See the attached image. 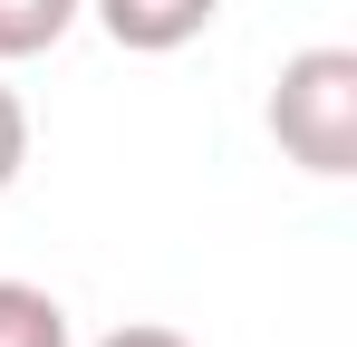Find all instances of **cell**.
<instances>
[{
	"label": "cell",
	"instance_id": "cell-1",
	"mask_svg": "<svg viewBox=\"0 0 357 347\" xmlns=\"http://www.w3.org/2000/svg\"><path fill=\"white\" fill-rule=\"evenodd\" d=\"M271 135L299 174L348 183L357 174V49H299L271 77Z\"/></svg>",
	"mask_w": 357,
	"mask_h": 347
},
{
	"label": "cell",
	"instance_id": "cell-2",
	"mask_svg": "<svg viewBox=\"0 0 357 347\" xmlns=\"http://www.w3.org/2000/svg\"><path fill=\"white\" fill-rule=\"evenodd\" d=\"M87 20H97L126 58H174V49H193V39L222 20V0H87Z\"/></svg>",
	"mask_w": 357,
	"mask_h": 347
},
{
	"label": "cell",
	"instance_id": "cell-3",
	"mask_svg": "<svg viewBox=\"0 0 357 347\" xmlns=\"http://www.w3.org/2000/svg\"><path fill=\"white\" fill-rule=\"evenodd\" d=\"M87 20V0H0V58H39Z\"/></svg>",
	"mask_w": 357,
	"mask_h": 347
},
{
	"label": "cell",
	"instance_id": "cell-4",
	"mask_svg": "<svg viewBox=\"0 0 357 347\" xmlns=\"http://www.w3.org/2000/svg\"><path fill=\"white\" fill-rule=\"evenodd\" d=\"M0 347H68V309L39 280H0Z\"/></svg>",
	"mask_w": 357,
	"mask_h": 347
},
{
	"label": "cell",
	"instance_id": "cell-5",
	"mask_svg": "<svg viewBox=\"0 0 357 347\" xmlns=\"http://www.w3.org/2000/svg\"><path fill=\"white\" fill-rule=\"evenodd\" d=\"M20 164H29V107H20V97L0 87V193L20 183Z\"/></svg>",
	"mask_w": 357,
	"mask_h": 347
},
{
	"label": "cell",
	"instance_id": "cell-6",
	"mask_svg": "<svg viewBox=\"0 0 357 347\" xmlns=\"http://www.w3.org/2000/svg\"><path fill=\"white\" fill-rule=\"evenodd\" d=\"M97 347H193L183 328H155V318H135V328H116V338H97Z\"/></svg>",
	"mask_w": 357,
	"mask_h": 347
}]
</instances>
